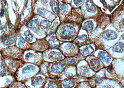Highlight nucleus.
Segmentation results:
<instances>
[{
	"label": "nucleus",
	"instance_id": "1",
	"mask_svg": "<svg viewBox=\"0 0 124 88\" xmlns=\"http://www.w3.org/2000/svg\"><path fill=\"white\" fill-rule=\"evenodd\" d=\"M76 31L74 27L69 26H64L60 30V36L64 39H69L72 38L76 34Z\"/></svg>",
	"mask_w": 124,
	"mask_h": 88
},
{
	"label": "nucleus",
	"instance_id": "2",
	"mask_svg": "<svg viewBox=\"0 0 124 88\" xmlns=\"http://www.w3.org/2000/svg\"><path fill=\"white\" fill-rule=\"evenodd\" d=\"M102 37L105 40L110 41L116 39L117 35L116 32L111 30H108L104 32Z\"/></svg>",
	"mask_w": 124,
	"mask_h": 88
},
{
	"label": "nucleus",
	"instance_id": "3",
	"mask_svg": "<svg viewBox=\"0 0 124 88\" xmlns=\"http://www.w3.org/2000/svg\"><path fill=\"white\" fill-rule=\"evenodd\" d=\"M64 70V66L61 63L57 62L54 63L52 66L51 70L54 73H60Z\"/></svg>",
	"mask_w": 124,
	"mask_h": 88
},
{
	"label": "nucleus",
	"instance_id": "4",
	"mask_svg": "<svg viewBox=\"0 0 124 88\" xmlns=\"http://www.w3.org/2000/svg\"><path fill=\"white\" fill-rule=\"evenodd\" d=\"M93 51L94 49L91 46H87L81 49L80 52L83 56H86L92 54Z\"/></svg>",
	"mask_w": 124,
	"mask_h": 88
},
{
	"label": "nucleus",
	"instance_id": "5",
	"mask_svg": "<svg viewBox=\"0 0 124 88\" xmlns=\"http://www.w3.org/2000/svg\"><path fill=\"white\" fill-rule=\"evenodd\" d=\"M98 57L103 62L108 63L110 61L111 58L107 53L104 51H100L98 55Z\"/></svg>",
	"mask_w": 124,
	"mask_h": 88
},
{
	"label": "nucleus",
	"instance_id": "6",
	"mask_svg": "<svg viewBox=\"0 0 124 88\" xmlns=\"http://www.w3.org/2000/svg\"><path fill=\"white\" fill-rule=\"evenodd\" d=\"M86 7L87 11L89 13H94L96 12V7L92 1H87L86 3Z\"/></svg>",
	"mask_w": 124,
	"mask_h": 88
},
{
	"label": "nucleus",
	"instance_id": "7",
	"mask_svg": "<svg viewBox=\"0 0 124 88\" xmlns=\"http://www.w3.org/2000/svg\"><path fill=\"white\" fill-rule=\"evenodd\" d=\"M28 27L32 30L36 31L39 29V25L37 20L31 21L27 25Z\"/></svg>",
	"mask_w": 124,
	"mask_h": 88
},
{
	"label": "nucleus",
	"instance_id": "8",
	"mask_svg": "<svg viewBox=\"0 0 124 88\" xmlns=\"http://www.w3.org/2000/svg\"><path fill=\"white\" fill-rule=\"evenodd\" d=\"M124 49V44L121 42H119L114 46L113 50L115 52L122 53L123 52Z\"/></svg>",
	"mask_w": 124,
	"mask_h": 88
},
{
	"label": "nucleus",
	"instance_id": "9",
	"mask_svg": "<svg viewBox=\"0 0 124 88\" xmlns=\"http://www.w3.org/2000/svg\"><path fill=\"white\" fill-rule=\"evenodd\" d=\"M44 81V79L41 76L35 77L31 80V84L33 86H36L41 84Z\"/></svg>",
	"mask_w": 124,
	"mask_h": 88
},
{
	"label": "nucleus",
	"instance_id": "10",
	"mask_svg": "<svg viewBox=\"0 0 124 88\" xmlns=\"http://www.w3.org/2000/svg\"><path fill=\"white\" fill-rule=\"evenodd\" d=\"M90 64L92 68L97 70L100 67V63L99 60L97 59H92L90 61Z\"/></svg>",
	"mask_w": 124,
	"mask_h": 88
},
{
	"label": "nucleus",
	"instance_id": "11",
	"mask_svg": "<svg viewBox=\"0 0 124 88\" xmlns=\"http://www.w3.org/2000/svg\"><path fill=\"white\" fill-rule=\"evenodd\" d=\"M84 28L88 31L93 30L94 27V25L91 21L88 20L85 22L83 25Z\"/></svg>",
	"mask_w": 124,
	"mask_h": 88
},
{
	"label": "nucleus",
	"instance_id": "12",
	"mask_svg": "<svg viewBox=\"0 0 124 88\" xmlns=\"http://www.w3.org/2000/svg\"><path fill=\"white\" fill-rule=\"evenodd\" d=\"M87 35H83L78 36L76 39V41L78 44L82 45L84 44L87 40Z\"/></svg>",
	"mask_w": 124,
	"mask_h": 88
},
{
	"label": "nucleus",
	"instance_id": "13",
	"mask_svg": "<svg viewBox=\"0 0 124 88\" xmlns=\"http://www.w3.org/2000/svg\"><path fill=\"white\" fill-rule=\"evenodd\" d=\"M35 68L32 65H28L24 67L22 70V72L23 74L29 73L35 70Z\"/></svg>",
	"mask_w": 124,
	"mask_h": 88
},
{
	"label": "nucleus",
	"instance_id": "14",
	"mask_svg": "<svg viewBox=\"0 0 124 88\" xmlns=\"http://www.w3.org/2000/svg\"><path fill=\"white\" fill-rule=\"evenodd\" d=\"M50 4L53 11L55 14L57 15L58 13V7L57 3L55 1H51Z\"/></svg>",
	"mask_w": 124,
	"mask_h": 88
},
{
	"label": "nucleus",
	"instance_id": "15",
	"mask_svg": "<svg viewBox=\"0 0 124 88\" xmlns=\"http://www.w3.org/2000/svg\"><path fill=\"white\" fill-rule=\"evenodd\" d=\"M75 85V83L70 80H65L63 83V87L65 88H72Z\"/></svg>",
	"mask_w": 124,
	"mask_h": 88
},
{
	"label": "nucleus",
	"instance_id": "16",
	"mask_svg": "<svg viewBox=\"0 0 124 88\" xmlns=\"http://www.w3.org/2000/svg\"><path fill=\"white\" fill-rule=\"evenodd\" d=\"M49 41L50 43L51 44L53 45L54 47H56L57 46L59 43V41L55 37H53L49 40Z\"/></svg>",
	"mask_w": 124,
	"mask_h": 88
},
{
	"label": "nucleus",
	"instance_id": "17",
	"mask_svg": "<svg viewBox=\"0 0 124 88\" xmlns=\"http://www.w3.org/2000/svg\"><path fill=\"white\" fill-rule=\"evenodd\" d=\"M24 35L25 36V39L28 41L31 42L32 41L33 38V36L30 33L29 31H25L24 33Z\"/></svg>",
	"mask_w": 124,
	"mask_h": 88
},
{
	"label": "nucleus",
	"instance_id": "18",
	"mask_svg": "<svg viewBox=\"0 0 124 88\" xmlns=\"http://www.w3.org/2000/svg\"><path fill=\"white\" fill-rule=\"evenodd\" d=\"M41 26L43 27L45 29H48L51 26L50 22L47 20H44L41 22Z\"/></svg>",
	"mask_w": 124,
	"mask_h": 88
},
{
	"label": "nucleus",
	"instance_id": "19",
	"mask_svg": "<svg viewBox=\"0 0 124 88\" xmlns=\"http://www.w3.org/2000/svg\"><path fill=\"white\" fill-rule=\"evenodd\" d=\"M76 61L75 59L73 58H70L66 59V63L69 66H73L76 64Z\"/></svg>",
	"mask_w": 124,
	"mask_h": 88
},
{
	"label": "nucleus",
	"instance_id": "20",
	"mask_svg": "<svg viewBox=\"0 0 124 88\" xmlns=\"http://www.w3.org/2000/svg\"><path fill=\"white\" fill-rule=\"evenodd\" d=\"M15 38L14 37H9L5 40V44L7 45L13 44L15 41Z\"/></svg>",
	"mask_w": 124,
	"mask_h": 88
},
{
	"label": "nucleus",
	"instance_id": "21",
	"mask_svg": "<svg viewBox=\"0 0 124 88\" xmlns=\"http://www.w3.org/2000/svg\"><path fill=\"white\" fill-rule=\"evenodd\" d=\"M68 9V5L66 4H62L60 7V11L62 14L66 13Z\"/></svg>",
	"mask_w": 124,
	"mask_h": 88
},
{
	"label": "nucleus",
	"instance_id": "22",
	"mask_svg": "<svg viewBox=\"0 0 124 88\" xmlns=\"http://www.w3.org/2000/svg\"><path fill=\"white\" fill-rule=\"evenodd\" d=\"M6 72L5 67L2 63L1 64V76H4L6 74Z\"/></svg>",
	"mask_w": 124,
	"mask_h": 88
},
{
	"label": "nucleus",
	"instance_id": "23",
	"mask_svg": "<svg viewBox=\"0 0 124 88\" xmlns=\"http://www.w3.org/2000/svg\"><path fill=\"white\" fill-rule=\"evenodd\" d=\"M25 41L22 37L19 38L18 40V45L19 47H23V45L25 43Z\"/></svg>",
	"mask_w": 124,
	"mask_h": 88
},
{
	"label": "nucleus",
	"instance_id": "24",
	"mask_svg": "<svg viewBox=\"0 0 124 88\" xmlns=\"http://www.w3.org/2000/svg\"><path fill=\"white\" fill-rule=\"evenodd\" d=\"M33 57H34V55L33 54L28 53L26 54L25 55V59L27 61H28L30 59H31Z\"/></svg>",
	"mask_w": 124,
	"mask_h": 88
},
{
	"label": "nucleus",
	"instance_id": "25",
	"mask_svg": "<svg viewBox=\"0 0 124 88\" xmlns=\"http://www.w3.org/2000/svg\"><path fill=\"white\" fill-rule=\"evenodd\" d=\"M48 88H57L56 85L53 82H50L48 84Z\"/></svg>",
	"mask_w": 124,
	"mask_h": 88
},
{
	"label": "nucleus",
	"instance_id": "26",
	"mask_svg": "<svg viewBox=\"0 0 124 88\" xmlns=\"http://www.w3.org/2000/svg\"><path fill=\"white\" fill-rule=\"evenodd\" d=\"M74 3L76 6H79L83 3V0H74Z\"/></svg>",
	"mask_w": 124,
	"mask_h": 88
},
{
	"label": "nucleus",
	"instance_id": "27",
	"mask_svg": "<svg viewBox=\"0 0 124 88\" xmlns=\"http://www.w3.org/2000/svg\"><path fill=\"white\" fill-rule=\"evenodd\" d=\"M119 27L120 28H124V18L119 23Z\"/></svg>",
	"mask_w": 124,
	"mask_h": 88
},
{
	"label": "nucleus",
	"instance_id": "28",
	"mask_svg": "<svg viewBox=\"0 0 124 88\" xmlns=\"http://www.w3.org/2000/svg\"><path fill=\"white\" fill-rule=\"evenodd\" d=\"M57 25H58V23H55L54 24L53 27L52 28L51 30L52 31H54L55 30L56 28V26H57Z\"/></svg>",
	"mask_w": 124,
	"mask_h": 88
},
{
	"label": "nucleus",
	"instance_id": "29",
	"mask_svg": "<svg viewBox=\"0 0 124 88\" xmlns=\"http://www.w3.org/2000/svg\"><path fill=\"white\" fill-rule=\"evenodd\" d=\"M45 11L42 9H39L38 10V13L40 14L41 15H43V14H45Z\"/></svg>",
	"mask_w": 124,
	"mask_h": 88
},
{
	"label": "nucleus",
	"instance_id": "30",
	"mask_svg": "<svg viewBox=\"0 0 124 88\" xmlns=\"http://www.w3.org/2000/svg\"><path fill=\"white\" fill-rule=\"evenodd\" d=\"M102 79L101 78H97L96 79V81L97 82V83H100L101 82H102Z\"/></svg>",
	"mask_w": 124,
	"mask_h": 88
},
{
	"label": "nucleus",
	"instance_id": "31",
	"mask_svg": "<svg viewBox=\"0 0 124 88\" xmlns=\"http://www.w3.org/2000/svg\"><path fill=\"white\" fill-rule=\"evenodd\" d=\"M112 67L111 66L108 67V68H107V70L108 72H111L112 71Z\"/></svg>",
	"mask_w": 124,
	"mask_h": 88
},
{
	"label": "nucleus",
	"instance_id": "32",
	"mask_svg": "<svg viewBox=\"0 0 124 88\" xmlns=\"http://www.w3.org/2000/svg\"><path fill=\"white\" fill-rule=\"evenodd\" d=\"M4 10H2L0 13V16L1 17H2V16L4 15Z\"/></svg>",
	"mask_w": 124,
	"mask_h": 88
},
{
	"label": "nucleus",
	"instance_id": "33",
	"mask_svg": "<svg viewBox=\"0 0 124 88\" xmlns=\"http://www.w3.org/2000/svg\"><path fill=\"white\" fill-rule=\"evenodd\" d=\"M105 87V88H113L110 85L106 86Z\"/></svg>",
	"mask_w": 124,
	"mask_h": 88
},
{
	"label": "nucleus",
	"instance_id": "34",
	"mask_svg": "<svg viewBox=\"0 0 124 88\" xmlns=\"http://www.w3.org/2000/svg\"><path fill=\"white\" fill-rule=\"evenodd\" d=\"M121 37L123 39H124V33L122 35Z\"/></svg>",
	"mask_w": 124,
	"mask_h": 88
},
{
	"label": "nucleus",
	"instance_id": "35",
	"mask_svg": "<svg viewBox=\"0 0 124 88\" xmlns=\"http://www.w3.org/2000/svg\"><path fill=\"white\" fill-rule=\"evenodd\" d=\"M122 3L123 4H124V1H123Z\"/></svg>",
	"mask_w": 124,
	"mask_h": 88
},
{
	"label": "nucleus",
	"instance_id": "36",
	"mask_svg": "<svg viewBox=\"0 0 124 88\" xmlns=\"http://www.w3.org/2000/svg\"><path fill=\"white\" fill-rule=\"evenodd\" d=\"M123 85H124V82H123Z\"/></svg>",
	"mask_w": 124,
	"mask_h": 88
}]
</instances>
